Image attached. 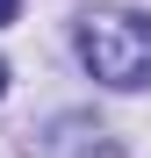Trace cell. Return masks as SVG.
I'll return each mask as SVG.
<instances>
[{
	"label": "cell",
	"instance_id": "6da1fadb",
	"mask_svg": "<svg viewBox=\"0 0 151 158\" xmlns=\"http://www.w3.org/2000/svg\"><path fill=\"white\" fill-rule=\"evenodd\" d=\"M72 43H79V65L101 79V86H122V94L151 86V22L144 15L94 7V15H79Z\"/></svg>",
	"mask_w": 151,
	"mask_h": 158
},
{
	"label": "cell",
	"instance_id": "7a4b0ae2",
	"mask_svg": "<svg viewBox=\"0 0 151 158\" xmlns=\"http://www.w3.org/2000/svg\"><path fill=\"white\" fill-rule=\"evenodd\" d=\"M7 22H15V0H0V29H7Z\"/></svg>",
	"mask_w": 151,
	"mask_h": 158
},
{
	"label": "cell",
	"instance_id": "3957f363",
	"mask_svg": "<svg viewBox=\"0 0 151 158\" xmlns=\"http://www.w3.org/2000/svg\"><path fill=\"white\" fill-rule=\"evenodd\" d=\"M0 94H7V65H0Z\"/></svg>",
	"mask_w": 151,
	"mask_h": 158
}]
</instances>
